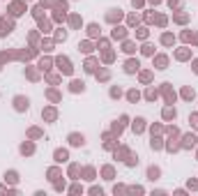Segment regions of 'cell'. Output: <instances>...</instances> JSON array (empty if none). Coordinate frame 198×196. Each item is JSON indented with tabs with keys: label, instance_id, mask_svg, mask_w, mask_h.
I'll return each mask as SVG.
<instances>
[{
	"label": "cell",
	"instance_id": "1",
	"mask_svg": "<svg viewBox=\"0 0 198 196\" xmlns=\"http://www.w3.org/2000/svg\"><path fill=\"white\" fill-rule=\"evenodd\" d=\"M14 104H16L19 111H28V99H26V97H16V99H14Z\"/></svg>",
	"mask_w": 198,
	"mask_h": 196
},
{
	"label": "cell",
	"instance_id": "2",
	"mask_svg": "<svg viewBox=\"0 0 198 196\" xmlns=\"http://www.w3.org/2000/svg\"><path fill=\"white\" fill-rule=\"evenodd\" d=\"M58 65H60V69H62L65 74H71V67H69V60H67V58H60Z\"/></svg>",
	"mask_w": 198,
	"mask_h": 196
},
{
	"label": "cell",
	"instance_id": "3",
	"mask_svg": "<svg viewBox=\"0 0 198 196\" xmlns=\"http://www.w3.org/2000/svg\"><path fill=\"white\" fill-rule=\"evenodd\" d=\"M136 69H138V60H129V63L125 65V72H127V74H134Z\"/></svg>",
	"mask_w": 198,
	"mask_h": 196
},
{
	"label": "cell",
	"instance_id": "4",
	"mask_svg": "<svg viewBox=\"0 0 198 196\" xmlns=\"http://www.w3.org/2000/svg\"><path fill=\"white\" fill-rule=\"evenodd\" d=\"M69 141H71V145H83V141H85V138H83L81 134H71V136H69Z\"/></svg>",
	"mask_w": 198,
	"mask_h": 196
},
{
	"label": "cell",
	"instance_id": "5",
	"mask_svg": "<svg viewBox=\"0 0 198 196\" xmlns=\"http://www.w3.org/2000/svg\"><path fill=\"white\" fill-rule=\"evenodd\" d=\"M71 90H74V92H78V90L83 92V90H85V83H83V81H71Z\"/></svg>",
	"mask_w": 198,
	"mask_h": 196
},
{
	"label": "cell",
	"instance_id": "6",
	"mask_svg": "<svg viewBox=\"0 0 198 196\" xmlns=\"http://www.w3.org/2000/svg\"><path fill=\"white\" fill-rule=\"evenodd\" d=\"M7 33H12V23L9 21H2L0 23V35H7Z\"/></svg>",
	"mask_w": 198,
	"mask_h": 196
},
{
	"label": "cell",
	"instance_id": "7",
	"mask_svg": "<svg viewBox=\"0 0 198 196\" xmlns=\"http://www.w3.org/2000/svg\"><path fill=\"white\" fill-rule=\"evenodd\" d=\"M67 150H55V162H67Z\"/></svg>",
	"mask_w": 198,
	"mask_h": 196
},
{
	"label": "cell",
	"instance_id": "8",
	"mask_svg": "<svg viewBox=\"0 0 198 196\" xmlns=\"http://www.w3.org/2000/svg\"><path fill=\"white\" fill-rule=\"evenodd\" d=\"M143 122H145L143 118H136V122H134V131H141V129H143Z\"/></svg>",
	"mask_w": 198,
	"mask_h": 196
},
{
	"label": "cell",
	"instance_id": "9",
	"mask_svg": "<svg viewBox=\"0 0 198 196\" xmlns=\"http://www.w3.org/2000/svg\"><path fill=\"white\" fill-rule=\"evenodd\" d=\"M147 175H150V180H157V175H159V168H150V171H147Z\"/></svg>",
	"mask_w": 198,
	"mask_h": 196
},
{
	"label": "cell",
	"instance_id": "10",
	"mask_svg": "<svg viewBox=\"0 0 198 196\" xmlns=\"http://www.w3.org/2000/svg\"><path fill=\"white\" fill-rule=\"evenodd\" d=\"M164 118H175V108H166V111H164Z\"/></svg>",
	"mask_w": 198,
	"mask_h": 196
},
{
	"label": "cell",
	"instance_id": "11",
	"mask_svg": "<svg viewBox=\"0 0 198 196\" xmlns=\"http://www.w3.org/2000/svg\"><path fill=\"white\" fill-rule=\"evenodd\" d=\"M85 69H88V72H92V69H95V60H88V65H85Z\"/></svg>",
	"mask_w": 198,
	"mask_h": 196
},
{
	"label": "cell",
	"instance_id": "12",
	"mask_svg": "<svg viewBox=\"0 0 198 196\" xmlns=\"http://www.w3.org/2000/svg\"><path fill=\"white\" fill-rule=\"evenodd\" d=\"M111 97H120V88H113L111 90Z\"/></svg>",
	"mask_w": 198,
	"mask_h": 196
},
{
	"label": "cell",
	"instance_id": "13",
	"mask_svg": "<svg viewBox=\"0 0 198 196\" xmlns=\"http://www.w3.org/2000/svg\"><path fill=\"white\" fill-rule=\"evenodd\" d=\"M21 152H33V145H21Z\"/></svg>",
	"mask_w": 198,
	"mask_h": 196
},
{
	"label": "cell",
	"instance_id": "14",
	"mask_svg": "<svg viewBox=\"0 0 198 196\" xmlns=\"http://www.w3.org/2000/svg\"><path fill=\"white\" fill-rule=\"evenodd\" d=\"M129 99H132V101H136V99H138V92H136V90H132V92H129Z\"/></svg>",
	"mask_w": 198,
	"mask_h": 196
},
{
	"label": "cell",
	"instance_id": "15",
	"mask_svg": "<svg viewBox=\"0 0 198 196\" xmlns=\"http://www.w3.org/2000/svg\"><path fill=\"white\" fill-rule=\"evenodd\" d=\"M191 122H194V127L198 129V115H194V118H191Z\"/></svg>",
	"mask_w": 198,
	"mask_h": 196
},
{
	"label": "cell",
	"instance_id": "16",
	"mask_svg": "<svg viewBox=\"0 0 198 196\" xmlns=\"http://www.w3.org/2000/svg\"><path fill=\"white\" fill-rule=\"evenodd\" d=\"M194 72H196V74H198V60H196V63H194Z\"/></svg>",
	"mask_w": 198,
	"mask_h": 196
}]
</instances>
